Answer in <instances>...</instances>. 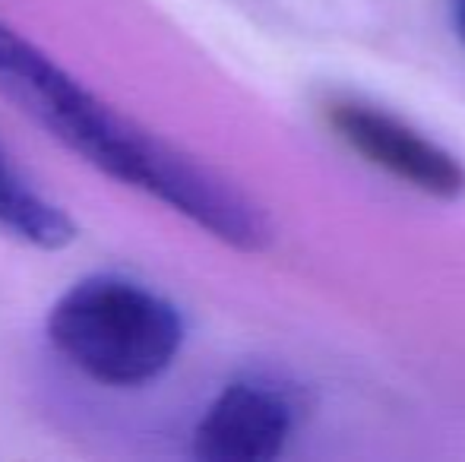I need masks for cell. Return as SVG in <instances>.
Wrapping results in <instances>:
<instances>
[{
    "instance_id": "1",
    "label": "cell",
    "mask_w": 465,
    "mask_h": 462,
    "mask_svg": "<svg viewBox=\"0 0 465 462\" xmlns=\"http://www.w3.org/2000/svg\"><path fill=\"white\" fill-rule=\"evenodd\" d=\"M45 329L70 368L111 389L159 380L184 346L181 310L155 289L114 272L70 285L51 304Z\"/></svg>"
},
{
    "instance_id": "6",
    "label": "cell",
    "mask_w": 465,
    "mask_h": 462,
    "mask_svg": "<svg viewBox=\"0 0 465 462\" xmlns=\"http://www.w3.org/2000/svg\"><path fill=\"white\" fill-rule=\"evenodd\" d=\"M456 29H460V38L465 44V0H456Z\"/></svg>"
},
{
    "instance_id": "5",
    "label": "cell",
    "mask_w": 465,
    "mask_h": 462,
    "mask_svg": "<svg viewBox=\"0 0 465 462\" xmlns=\"http://www.w3.org/2000/svg\"><path fill=\"white\" fill-rule=\"evenodd\" d=\"M0 231L38 251H64L80 238L67 210L35 191L0 149Z\"/></svg>"
},
{
    "instance_id": "4",
    "label": "cell",
    "mask_w": 465,
    "mask_h": 462,
    "mask_svg": "<svg viewBox=\"0 0 465 462\" xmlns=\"http://www.w3.org/2000/svg\"><path fill=\"white\" fill-rule=\"evenodd\" d=\"M294 431V406L282 389L234 380L193 428V457L206 462H270Z\"/></svg>"
},
{
    "instance_id": "3",
    "label": "cell",
    "mask_w": 465,
    "mask_h": 462,
    "mask_svg": "<svg viewBox=\"0 0 465 462\" xmlns=\"http://www.w3.org/2000/svg\"><path fill=\"white\" fill-rule=\"evenodd\" d=\"M323 117L351 152L390 178H399L411 191L437 200H460L465 193L462 162L402 117L355 99L326 102Z\"/></svg>"
},
{
    "instance_id": "2",
    "label": "cell",
    "mask_w": 465,
    "mask_h": 462,
    "mask_svg": "<svg viewBox=\"0 0 465 462\" xmlns=\"http://www.w3.org/2000/svg\"><path fill=\"white\" fill-rule=\"evenodd\" d=\"M0 99L42 127L67 152L108 178L146 191L165 140L102 102L48 51L0 19Z\"/></svg>"
}]
</instances>
